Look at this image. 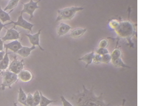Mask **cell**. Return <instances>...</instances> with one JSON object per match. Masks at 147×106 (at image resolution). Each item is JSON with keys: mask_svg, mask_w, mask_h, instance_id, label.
I'll return each mask as SVG.
<instances>
[{"mask_svg": "<svg viewBox=\"0 0 147 106\" xmlns=\"http://www.w3.org/2000/svg\"><path fill=\"white\" fill-rule=\"evenodd\" d=\"M82 92H78L73 95L72 100L77 106H109L111 103L107 104L104 101L103 93L99 96L95 95L94 93V86L87 89L85 85H82Z\"/></svg>", "mask_w": 147, "mask_h": 106, "instance_id": "obj_1", "label": "cell"}, {"mask_svg": "<svg viewBox=\"0 0 147 106\" xmlns=\"http://www.w3.org/2000/svg\"><path fill=\"white\" fill-rule=\"evenodd\" d=\"M117 37L119 39H125L130 47H134V44L132 42V38L137 36L136 24H135L130 20L120 21L119 25L114 30Z\"/></svg>", "mask_w": 147, "mask_h": 106, "instance_id": "obj_2", "label": "cell"}, {"mask_svg": "<svg viewBox=\"0 0 147 106\" xmlns=\"http://www.w3.org/2000/svg\"><path fill=\"white\" fill-rule=\"evenodd\" d=\"M84 9V8L83 7H70L58 10L57 11L58 16L56 21L58 22L61 20H71L75 16L76 13L79 11L82 10Z\"/></svg>", "mask_w": 147, "mask_h": 106, "instance_id": "obj_3", "label": "cell"}, {"mask_svg": "<svg viewBox=\"0 0 147 106\" xmlns=\"http://www.w3.org/2000/svg\"><path fill=\"white\" fill-rule=\"evenodd\" d=\"M3 82L1 84V89L4 90L6 87L11 88V86L18 80V74L10 72L8 70L1 72Z\"/></svg>", "mask_w": 147, "mask_h": 106, "instance_id": "obj_4", "label": "cell"}, {"mask_svg": "<svg viewBox=\"0 0 147 106\" xmlns=\"http://www.w3.org/2000/svg\"><path fill=\"white\" fill-rule=\"evenodd\" d=\"M40 1H37L36 2H34L33 0H30L28 3H23V9L22 11H20L21 14H23V13H27L30 16V20L34 17V13L35 10L37 9L40 8V7L38 5V3Z\"/></svg>", "mask_w": 147, "mask_h": 106, "instance_id": "obj_5", "label": "cell"}, {"mask_svg": "<svg viewBox=\"0 0 147 106\" xmlns=\"http://www.w3.org/2000/svg\"><path fill=\"white\" fill-rule=\"evenodd\" d=\"M24 60H18L16 55L13 57V61L10 64L8 67V71L18 74L24 68Z\"/></svg>", "mask_w": 147, "mask_h": 106, "instance_id": "obj_6", "label": "cell"}, {"mask_svg": "<svg viewBox=\"0 0 147 106\" xmlns=\"http://www.w3.org/2000/svg\"><path fill=\"white\" fill-rule=\"evenodd\" d=\"M13 23L14 24V27H15V26H19L20 27H22L24 29L28 30L29 31H31L32 32V28L35 26V24H32L30 22H28L26 21V20H25L23 18V15L22 14H21V15L18 17V21L13 22L11 21V22H10L9 23H7L5 24V26L7 25H9L10 24Z\"/></svg>", "mask_w": 147, "mask_h": 106, "instance_id": "obj_7", "label": "cell"}, {"mask_svg": "<svg viewBox=\"0 0 147 106\" xmlns=\"http://www.w3.org/2000/svg\"><path fill=\"white\" fill-rule=\"evenodd\" d=\"M6 29L7 30V33L5 36L3 38H2V40L3 41V42L9 40L16 41L20 38V32H18V31L13 29V28L11 29L6 28Z\"/></svg>", "mask_w": 147, "mask_h": 106, "instance_id": "obj_8", "label": "cell"}, {"mask_svg": "<svg viewBox=\"0 0 147 106\" xmlns=\"http://www.w3.org/2000/svg\"><path fill=\"white\" fill-rule=\"evenodd\" d=\"M42 30V29H40L38 31V32L36 33V34H26V35L28 37L30 42L31 44L33 46L37 45L38 47H39V49L42 51H44V49H43L40 46V38H39V36H40V32H41Z\"/></svg>", "mask_w": 147, "mask_h": 106, "instance_id": "obj_9", "label": "cell"}, {"mask_svg": "<svg viewBox=\"0 0 147 106\" xmlns=\"http://www.w3.org/2000/svg\"><path fill=\"white\" fill-rule=\"evenodd\" d=\"M3 46H4V48L5 49H7V50L9 49L13 51L15 53H16L23 47L21 42H19L18 40L13 41V42L8 44H5Z\"/></svg>", "mask_w": 147, "mask_h": 106, "instance_id": "obj_10", "label": "cell"}, {"mask_svg": "<svg viewBox=\"0 0 147 106\" xmlns=\"http://www.w3.org/2000/svg\"><path fill=\"white\" fill-rule=\"evenodd\" d=\"M18 78L24 82H28L30 81L33 78V75L32 73L26 70H23L18 75Z\"/></svg>", "mask_w": 147, "mask_h": 106, "instance_id": "obj_11", "label": "cell"}, {"mask_svg": "<svg viewBox=\"0 0 147 106\" xmlns=\"http://www.w3.org/2000/svg\"><path fill=\"white\" fill-rule=\"evenodd\" d=\"M71 29L72 27L69 25L64 23H61L57 28V33L59 36H62L67 34Z\"/></svg>", "mask_w": 147, "mask_h": 106, "instance_id": "obj_12", "label": "cell"}, {"mask_svg": "<svg viewBox=\"0 0 147 106\" xmlns=\"http://www.w3.org/2000/svg\"><path fill=\"white\" fill-rule=\"evenodd\" d=\"M36 49L35 46H32L30 47H23L22 48L16 52L19 55L23 57H27L30 55L31 52Z\"/></svg>", "mask_w": 147, "mask_h": 106, "instance_id": "obj_13", "label": "cell"}, {"mask_svg": "<svg viewBox=\"0 0 147 106\" xmlns=\"http://www.w3.org/2000/svg\"><path fill=\"white\" fill-rule=\"evenodd\" d=\"M94 51H92L90 53H88L86 55H84L82 57L78 59V60L79 61H84L86 63V65L85 66V68H86L88 67V66L89 65L92 64V61H93V59L94 55Z\"/></svg>", "mask_w": 147, "mask_h": 106, "instance_id": "obj_14", "label": "cell"}, {"mask_svg": "<svg viewBox=\"0 0 147 106\" xmlns=\"http://www.w3.org/2000/svg\"><path fill=\"white\" fill-rule=\"evenodd\" d=\"M87 29L81 28H75L71 31L70 36L74 38H77L81 37L86 32Z\"/></svg>", "mask_w": 147, "mask_h": 106, "instance_id": "obj_15", "label": "cell"}, {"mask_svg": "<svg viewBox=\"0 0 147 106\" xmlns=\"http://www.w3.org/2000/svg\"><path fill=\"white\" fill-rule=\"evenodd\" d=\"M9 58L8 53V50H5V54L3 60L0 63V71L5 70L9 67Z\"/></svg>", "mask_w": 147, "mask_h": 106, "instance_id": "obj_16", "label": "cell"}, {"mask_svg": "<svg viewBox=\"0 0 147 106\" xmlns=\"http://www.w3.org/2000/svg\"><path fill=\"white\" fill-rule=\"evenodd\" d=\"M26 98L27 95L26 94L24 93L22 87H20L19 88V92H18V101L21 103L22 105L25 106H27L26 105Z\"/></svg>", "mask_w": 147, "mask_h": 106, "instance_id": "obj_17", "label": "cell"}, {"mask_svg": "<svg viewBox=\"0 0 147 106\" xmlns=\"http://www.w3.org/2000/svg\"><path fill=\"white\" fill-rule=\"evenodd\" d=\"M39 93L40 95V101L39 103V106H48L49 105H50L52 102H56V101L51 100L48 98H46L45 96H44L43 94L40 91H39Z\"/></svg>", "mask_w": 147, "mask_h": 106, "instance_id": "obj_18", "label": "cell"}, {"mask_svg": "<svg viewBox=\"0 0 147 106\" xmlns=\"http://www.w3.org/2000/svg\"><path fill=\"white\" fill-rule=\"evenodd\" d=\"M9 13H6L0 6V20L2 23L6 21H11V17L9 15Z\"/></svg>", "mask_w": 147, "mask_h": 106, "instance_id": "obj_19", "label": "cell"}, {"mask_svg": "<svg viewBox=\"0 0 147 106\" xmlns=\"http://www.w3.org/2000/svg\"><path fill=\"white\" fill-rule=\"evenodd\" d=\"M113 65L116 68H130L129 66L123 63L121 58H119L117 59L111 61Z\"/></svg>", "mask_w": 147, "mask_h": 106, "instance_id": "obj_20", "label": "cell"}, {"mask_svg": "<svg viewBox=\"0 0 147 106\" xmlns=\"http://www.w3.org/2000/svg\"><path fill=\"white\" fill-rule=\"evenodd\" d=\"M110 55H111V58H112V60H114L117 59L119 58H121L122 52H121L120 49L119 47H117V46L113 50L112 53Z\"/></svg>", "mask_w": 147, "mask_h": 106, "instance_id": "obj_21", "label": "cell"}, {"mask_svg": "<svg viewBox=\"0 0 147 106\" xmlns=\"http://www.w3.org/2000/svg\"><path fill=\"white\" fill-rule=\"evenodd\" d=\"M19 2V1L18 0H10L9 1L7 5L5 7V8L4 9V11H6L8 10H13V9L16 7L18 5V3Z\"/></svg>", "mask_w": 147, "mask_h": 106, "instance_id": "obj_22", "label": "cell"}, {"mask_svg": "<svg viewBox=\"0 0 147 106\" xmlns=\"http://www.w3.org/2000/svg\"><path fill=\"white\" fill-rule=\"evenodd\" d=\"M119 23H120L119 20L115 18H112L109 21L108 25L112 29L114 30L117 29V26L119 25Z\"/></svg>", "mask_w": 147, "mask_h": 106, "instance_id": "obj_23", "label": "cell"}, {"mask_svg": "<svg viewBox=\"0 0 147 106\" xmlns=\"http://www.w3.org/2000/svg\"><path fill=\"white\" fill-rule=\"evenodd\" d=\"M34 99V106H37L40 103V95L39 93V91L37 90L33 95Z\"/></svg>", "mask_w": 147, "mask_h": 106, "instance_id": "obj_24", "label": "cell"}, {"mask_svg": "<svg viewBox=\"0 0 147 106\" xmlns=\"http://www.w3.org/2000/svg\"><path fill=\"white\" fill-rule=\"evenodd\" d=\"M101 58H102V60H101L102 63H105V64H108L112 60V58L109 53L102 55Z\"/></svg>", "mask_w": 147, "mask_h": 106, "instance_id": "obj_25", "label": "cell"}, {"mask_svg": "<svg viewBox=\"0 0 147 106\" xmlns=\"http://www.w3.org/2000/svg\"><path fill=\"white\" fill-rule=\"evenodd\" d=\"M94 53L95 54L99 55L102 56V55H104L109 53V51H108V49H107L99 47L97 49H96V50L94 51Z\"/></svg>", "mask_w": 147, "mask_h": 106, "instance_id": "obj_26", "label": "cell"}, {"mask_svg": "<svg viewBox=\"0 0 147 106\" xmlns=\"http://www.w3.org/2000/svg\"><path fill=\"white\" fill-rule=\"evenodd\" d=\"M26 102L27 106H34L33 95H32L31 93L28 94Z\"/></svg>", "mask_w": 147, "mask_h": 106, "instance_id": "obj_27", "label": "cell"}, {"mask_svg": "<svg viewBox=\"0 0 147 106\" xmlns=\"http://www.w3.org/2000/svg\"><path fill=\"white\" fill-rule=\"evenodd\" d=\"M102 58H101V55L97 54H94L93 59V63L95 64H99L102 63L101 62Z\"/></svg>", "mask_w": 147, "mask_h": 106, "instance_id": "obj_28", "label": "cell"}, {"mask_svg": "<svg viewBox=\"0 0 147 106\" xmlns=\"http://www.w3.org/2000/svg\"><path fill=\"white\" fill-rule=\"evenodd\" d=\"M109 45V42L106 39H102L100 41L99 47L100 48H104V49H107Z\"/></svg>", "mask_w": 147, "mask_h": 106, "instance_id": "obj_29", "label": "cell"}, {"mask_svg": "<svg viewBox=\"0 0 147 106\" xmlns=\"http://www.w3.org/2000/svg\"><path fill=\"white\" fill-rule=\"evenodd\" d=\"M61 101L63 102V106H74L69 101H67V100L64 98V97H63V95H61Z\"/></svg>", "mask_w": 147, "mask_h": 106, "instance_id": "obj_30", "label": "cell"}, {"mask_svg": "<svg viewBox=\"0 0 147 106\" xmlns=\"http://www.w3.org/2000/svg\"><path fill=\"white\" fill-rule=\"evenodd\" d=\"M4 44L2 40V38L0 37V51H2L3 50V48H4Z\"/></svg>", "mask_w": 147, "mask_h": 106, "instance_id": "obj_31", "label": "cell"}, {"mask_svg": "<svg viewBox=\"0 0 147 106\" xmlns=\"http://www.w3.org/2000/svg\"><path fill=\"white\" fill-rule=\"evenodd\" d=\"M5 54V51H0V63L3 59Z\"/></svg>", "mask_w": 147, "mask_h": 106, "instance_id": "obj_32", "label": "cell"}, {"mask_svg": "<svg viewBox=\"0 0 147 106\" xmlns=\"http://www.w3.org/2000/svg\"><path fill=\"white\" fill-rule=\"evenodd\" d=\"M5 26V24H3L2 23V22H0V32H1V30Z\"/></svg>", "mask_w": 147, "mask_h": 106, "instance_id": "obj_33", "label": "cell"}, {"mask_svg": "<svg viewBox=\"0 0 147 106\" xmlns=\"http://www.w3.org/2000/svg\"><path fill=\"white\" fill-rule=\"evenodd\" d=\"M125 99H123V102H122V105L121 106H125Z\"/></svg>", "mask_w": 147, "mask_h": 106, "instance_id": "obj_34", "label": "cell"}, {"mask_svg": "<svg viewBox=\"0 0 147 106\" xmlns=\"http://www.w3.org/2000/svg\"><path fill=\"white\" fill-rule=\"evenodd\" d=\"M13 106H18V105H17V104H16V103H15V102H14V103H13Z\"/></svg>", "mask_w": 147, "mask_h": 106, "instance_id": "obj_35", "label": "cell"}, {"mask_svg": "<svg viewBox=\"0 0 147 106\" xmlns=\"http://www.w3.org/2000/svg\"><path fill=\"white\" fill-rule=\"evenodd\" d=\"M1 75L2 76V73H1V72H0V76H1Z\"/></svg>", "mask_w": 147, "mask_h": 106, "instance_id": "obj_36", "label": "cell"}, {"mask_svg": "<svg viewBox=\"0 0 147 106\" xmlns=\"http://www.w3.org/2000/svg\"></svg>", "mask_w": 147, "mask_h": 106, "instance_id": "obj_37", "label": "cell"}]
</instances>
